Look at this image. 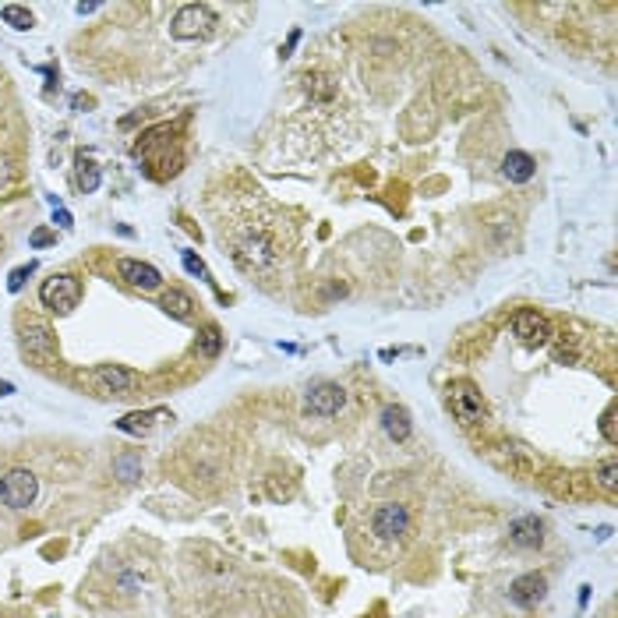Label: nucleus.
Wrapping results in <instances>:
<instances>
[{
  "label": "nucleus",
  "instance_id": "obj_1",
  "mask_svg": "<svg viewBox=\"0 0 618 618\" xmlns=\"http://www.w3.org/2000/svg\"><path fill=\"white\" fill-rule=\"evenodd\" d=\"M215 28V14L208 4H184L174 21H170V36L181 39V43H195V39H206L208 32Z\"/></svg>",
  "mask_w": 618,
  "mask_h": 618
},
{
  "label": "nucleus",
  "instance_id": "obj_2",
  "mask_svg": "<svg viewBox=\"0 0 618 618\" xmlns=\"http://www.w3.org/2000/svg\"><path fill=\"white\" fill-rule=\"evenodd\" d=\"M449 407L452 413L463 420V424H484L488 420V407H484V396L477 393L474 382L459 378V382H449Z\"/></svg>",
  "mask_w": 618,
  "mask_h": 618
},
{
  "label": "nucleus",
  "instance_id": "obj_3",
  "mask_svg": "<svg viewBox=\"0 0 618 618\" xmlns=\"http://www.w3.org/2000/svg\"><path fill=\"white\" fill-rule=\"evenodd\" d=\"M36 495H39V481H36L32 470L18 467V470H7L0 477V502L7 509H28L36 502Z\"/></svg>",
  "mask_w": 618,
  "mask_h": 618
},
{
  "label": "nucleus",
  "instance_id": "obj_4",
  "mask_svg": "<svg viewBox=\"0 0 618 618\" xmlns=\"http://www.w3.org/2000/svg\"><path fill=\"white\" fill-rule=\"evenodd\" d=\"M39 301H43V308L68 314V311L78 308V301H82V283L75 276H53V280H46L39 287Z\"/></svg>",
  "mask_w": 618,
  "mask_h": 618
},
{
  "label": "nucleus",
  "instance_id": "obj_5",
  "mask_svg": "<svg viewBox=\"0 0 618 618\" xmlns=\"http://www.w3.org/2000/svg\"><path fill=\"white\" fill-rule=\"evenodd\" d=\"M513 332L526 343V346H544L548 339H551V321L541 314V311H516L513 318Z\"/></svg>",
  "mask_w": 618,
  "mask_h": 618
},
{
  "label": "nucleus",
  "instance_id": "obj_6",
  "mask_svg": "<svg viewBox=\"0 0 618 618\" xmlns=\"http://www.w3.org/2000/svg\"><path fill=\"white\" fill-rule=\"evenodd\" d=\"M371 530H375L382 541H396V537H403V533L411 530V509L400 506V502L382 506V509L375 513V519H371Z\"/></svg>",
  "mask_w": 618,
  "mask_h": 618
},
{
  "label": "nucleus",
  "instance_id": "obj_7",
  "mask_svg": "<svg viewBox=\"0 0 618 618\" xmlns=\"http://www.w3.org/2000/svg\"><path fill=\"white\" fill-rule=\"evenodd\" d=\"M308 413H318V417H336L339 407L346 403V393H343V386H336V382H318L314 389H308Z\"/></svg>",
  "mask_w": 618,
  "mask_h": 618
},
{
  "label": "nucleus",
  "instance_id": "obj_8",
  "mask_svg": "<svg viewBox=\"0 0 618 618\" xmlns=\"http://www.w3.org/2000/svg\"><path fill=\"white\" fill-rule=\"evenodd\" d=\"M117 272H120V280H127V283L138 287V290H156V287L163 283V276H159L156 265L134 262V258H120V262H117Z\"/></svg>",
  "mask_w": 618,
  "mask_h": 618
},
{
  "label": "nucleus",
  "instance_id": "obj_9",
  "mask_svg": "<svg viewBox=\"0 0 618 618\" xmlns=\"http://www.w3.org/2000/svg\"><path fill=\"white\" fill-rule=\"evenodd\" d=\"M544 594H548V580L541 573H526V576L513 580V587H509V598L519 608H533L537 601H544Z\"/></svg>",
  "mask_w": 618,
  "mask_h": 618
},
{
  "label": "nucleus",
  "instance_id": "obj_10",
  "mask_svg": "<svg viewBox=\"0 0 618 618\" xmlns=\"http://www.w3.org/2000/svg\"><path fill=\"white\" fill-rule=\"evenodd\" d=\"M96 382H100V389H103V393L127 396V393L134 389L138 375H134V371H127V368H120V364H103V368H96Z\"/></svg>",
  "mask_w": 618,
  "mask_h": 618
},
{
  "label": "nucleus",
  "instance_id": "obj_11",
  "mask_svg": "<svg viewBox=\"0 0 618 618\" xmlns=\"http://www.w3.org/2000/svg\"><path fill=\"white\" fill-rule=\"evenodd\" d=\"M509 537H513L516 548H541L544 544V523L537 516H519L509 526Z\"/></svg>",
  "mask_w": 618,
  "mask_h": 618
},
{
  "label": "nucleus",
  "instance_id": "obj_12",
  "mask_svg": "<svg viewBox=\"0 0 618 618\" xmlns=\"http://www.w3.org/2000/svg\"><path fill=\"white\" fill-rule=\"evenodd\" d=\"M382 427H386V435L393 438V442H407L413 431L411 424V411L407 407H400V403H389L386 411H382Z\"/></svg>",
  "mask_w": 618,
  "mask_h": 618
},
{
  "label": "nucleus",
  "instance_id": "obj_13",
  "mask_svg": "<svg viewBox=\"0 0 618 618\" xmlns=\"http://www.w3.org/2000/svg\"><path fill=\"white\" fill-rule=\"evenodd\" d=\"M502 174L516 181V184H526L533 174H537V163H533V156H526V152H509L506 159H502Z\"/></svg>",
  "mask_w": 618,
  "mask_h": 618
},
{
  "label": "nucleus",
  "instance_id": "obj_14",
  "mask_svg": "<svg viewBox=\"0 0 618 618\" xmlns=\"http://www.w3.org/2000/svg\"><path fill=\"white\" fill-rule=\"evenodd\" d=\"M159 417H167V411L127 413V417H120V420H117V427H120V431H127V435H145V431H152V424H156Z\"/></svg>",
  "mask_w": 618,
  "mask_h": 618
},
{
  "label": "nucleus",
  "instance_id": "obj_15",
  "mask_svg": "<svg viewBox=\"0 0 618 618\" xmlns=\"http://www.w3.org/2000/svg\"><path fill=\"white\" fill-rule=\"evenodd\" d=\"M25 346L32 354H53L57 350V339H53V332L46 325H28L25 329Z\"/></svg>",
  "mask_w": 618,
  "mask_h": 618
},
{
  "label": "nucleus",
  "instance_id": "obj_16",
  "mask_svg": "<svg viewBox=\"0 0 618 618\" xmlns=\"http://www.w3.org/2000/svg\"><path fill=\"white\" fill-rule=\"evenodd\" d=\"M159 308L167 311V314H174V318H181V321H188V318H191V308H195V301H191L184 290H170V294H163Z\"/></svg>",
  "mask_w": 618,
  "mask_h": 618
},
{
  "label": "nucleus",
  "instance_id": "obj_17",
  "mask_svg": "<svg viewBox=\"0 0 618 618\" xmlns=\"http://www.w3.org/2000/svg\"><path fill=\"white\" fill-rule=\"evenodd\" d=\"M0 18H4V25H11V28H18V32H28V28L36 25V18H32V11H28V7H21V4H4V11H0Z\"/></svg>",
  "mask_w": 618,
  "mask_h": 618
},
{
  "label": "nucleus",
  "instance_id": "obj_18",
  "mask_svg": "<svg viewBox=\"0 0 618 618\" xmlns=\"http://www.w3.org/2000/svg\"><path fill=\"white\" fill-rule=\"evenodd\" d=\"M78 188L85 195H93L100 188V167L93 159H85V156H78Z\"/></svg>",
  "mask_w": 618,
  "mask_h": 618
},
{
  "label": "nucleus",
  "instance_id": "obj_19",
  "mask_svg": "<svg viewBox=\"0 0 618 618\" xmlns=\"http://www.w3.org/2000/svg\"><path fill=\"white\" fill-rule=\"evenodd\" d=\"M223 350V332L215 329V325H206V332L199 336V354H206V357H215Z\"/></svg>",
  "mask_w": 618,
  "mask_h": 618
},
{
  "label": "nucleus",
  "instance_id": "obj_20",
  "mask_svg": "<svg viewBox=\"0 0 618 618\" xmlns=\"http://www.w3.org/2000/svg\"><path fill=\"white\" fill-rule=\"evenodd\" d=\"M36 272V262H28V265H18L11 276H7V290H21L25 287V280Z\"/></svg>",
  "mask_w": 618,
  "mask_h": 618
},
{
  "label": "nucleus",
  "instance_id": "obj_21",
  "mask_svg": "<svg viewBox=\"0 0 618 618\" xmlns=\"http://www.w3.org/2000/svg\"><path fill=\"white\" fill-rule=\"evenodd\" d=\"M598 481H601L608 492H615V488H618V463H615V459H608V463L598 470Z\"/></svg>",
  "mask_w": 618,
  "mask_h": 618
},
{
  "label": "nucleus",
  "instance_id": "obj_22",
  "mask_svg": "<svg viewBox=\"0 0 618 618\" xmlns=\"http://www.w3.org/2000/svg\"><path fill=\"white\" fill-rule=\"evenodd\" d=\"M601 435H605V442H612L615 445L618 442V431H615V403L605 411V417H601Z\"/></svg>",
  "mask_w": 618,
  "mask_h": 618
},
{
  "label": "nucleus",
  "instance_id": "obj_23",
  "mask_svg": "<svg viewBox=\"0 0 618 618\" xmlns=\"http://www.w3.org/2000/svg\"><path fill=\"white\" fill-rule=\"evenodd\" d=\"M113 467H117V470L124 474V481H134V477H138V467H142V463H138L134 456H120V459H117Z\"/></svg>",
  "mask_w": 618,
  "mask_h": 618
},
{
  "label": "nucleus",
  "instance_id": "obj_24",
  "mask_svg": "<svg viewBox=\"0 0 618 618\" xmlns=\"http://www.w3.org/2000/svg\"><path fill=\"white\" fill-rule=\"evenodd\" d=\"M181 258H184V269H188L191 276H208L206 265H202V258H195V251H181Z\"/></svg>",
  "mask_w": 618,
  "mask_h": 618
},
{
  "label": "nucleus",
  "instance_id": "obj_25",
  "mask_svg": "<svg viewBox=\"0 0 618 618\" xmlns=\"http://www.w3.org/2000/svg\"><path fill=\"white\" fill-rule=\"evenodd\" d=\"M28 240H32V248H46V244H53V240H57V233H50L46 226H39V230H32V237H28Z\"/></svg>",
  "mask_w": 618,
  "mask_h": 618
},
{
  "label": "nucleus",
  "instance_id": "obj_26",
  "mask_svg": "<svg viewBox=\"0 0 618 618\" xmlns=\"http://www.w3.org/2000/svg\"><path fill=\"white\" fill-rule=\"evenodd\" d=\"M57 223H61L64 230H71V212H64V208H57Z\"/></svg>",
  "mask_w": 618,
  "mask_h": 618
},
{
  "label": "nucleus",
  "instance_id": "obj_27",
  "mask_svg": "<svg viewBox=\"0 0 618 618\" xmlns=\"http://www.w3.org/2000/svg\"><path fill=\"white\" fill-rule=\"evenodd\" d=\"M96 7H100V4H78L75 11H78V14H89V11H96Z\"/></svg>",
  "mask_w": 618,
  "mask_h": 618
},
{
  "label": "nucleus",
  "instance_id": "obj_28",
  "mask_svg": "<svg viewBox=\"0 0 618 618\" xmlns=\"http://www.w3.org/2000/svg\"><path fill=\"white\" fill-rule=\"evenodd\" d=\"M11 393H14V386H11V382H0V400L11 396Z\"/></svg>",
  "mask_w": 618,
  "mask_h": 618
},
{
  "label": "nucleus",
  "instance_id": "obj_29",
  "mask_svg": "<svg viewBox=\"0 0 618 618\" xmlns=\"http://www.w3.org/2000/svg\"><path fill=\"white\" fill-rule=\"evenodd\" d=\"M0 248H4V240H0Z\"/></svg>",
  "mask_w": 618,
  "mask_h": 618
}]
</instances>
